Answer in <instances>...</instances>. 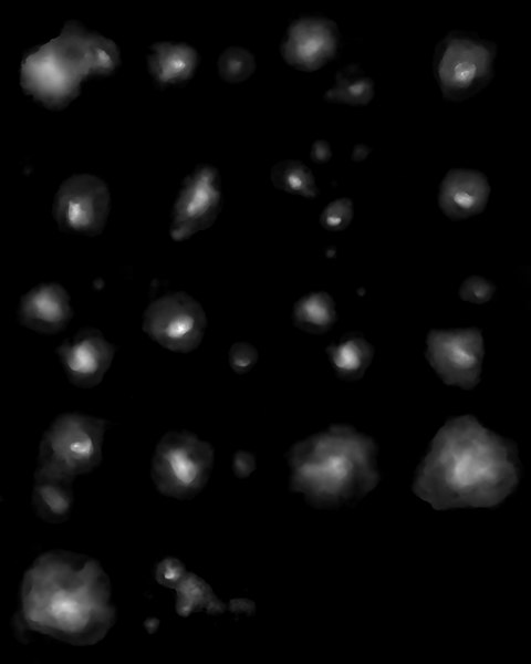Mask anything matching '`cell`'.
<instances>
[{"label": "cell", "mask_w": 531, "mask_h": 664, "mask_svg": "<svg viewBox=\"0 0 531 664\" xmlns=\"http://www.w3.org/2000/svg\"><path fill=\"white\" fill-rule=\"evenodd\" d=\"M520 477L512 444L467 416L439 429L416 469L413 491L436 510L493 508Z\"/></svg>", "instance_id": "obj_1"}, {"label": "cell", "mask_w": 531, "mask_h": 664, "mask_svg": "<svg viewBox=\"0 0 531 664\" xmlns=\"http://www.w3.org/2000/svg\"><path fill=\"white\" fill-rule=\"evenodd\" d=\"M376 446L345 426H333L298 443L289 457L291 486L319 507L360 498L378 483Z\"/></svg>", "instance_id": "obj_2"}, {"label": "cell", "mask_w": 531, "mask_h": 664, "mask_svg": "<svg viewBox=\"0 0 531 664\" xmlns=\"http://www.w3.org/2000/svg\"><path fill=\"white\" fill-rule=\"evenodd\" d=\"M497 45L476 33L455 30L436 45L433 72L442 96L450 102L465 101L493 77Z\"/></svg>", "instance_id": "obj_3"}, {"label": "cell", "mask_w": 531, "mask_h": 664, "mask_svg": "<svg viewBox=\"0 0 531 664\" xmlns=\"http://www.w3.org/2000/svg\"><path fill=\"white\" fill-rule=\"evenodd\" d=\"M143 331L166 350L188 353L201 343L207 318L201 304L186 292H171L152 301L143 315Z\"/></svg>", "instance_id": "obj_4"}, {"label": "cell", "mask_w": 531, "mask_h": 664, "mask_svg": "<svg viewBox=\"0 0 531 664\" xmlns=\"http://www.w3.org/2000/svg\"><path fill=\"white\" fill-rule=\"evenodd\" d=\"M110 211V193L106 185L90 175H76L65 180L53 201V218L63 231L100 235Z\"/></svg>", "instance_id": "obj_5"}, {"label": "cell", "mask_w": 531, "mask_h": 664, "mask_svg": "<svg viewBox=\"0 0 531 664\" xmlns=\"http://www.w3.org/2000/svg\"><path fill=\"white\" fill-rule=\"evenodd\" d=\"M221 204L218 172L208 165L195 168L183 181L171 211L169 234L176 241L190 238L216 220Z\"/></svg>", "instance_id": "obj_6"}, {"label": "cell", "mask_w": 531, "mask_h": 664, "mask_svg": "<svg viewBox=\"0 0 531 664\" xmlns=\"http://www.w3.org/2000/svg\"><path fill=\"white\" fill-rule=\"evenodd\" d=\"M105 423L102 419L69 413L60 415L45 432L41 443L44 461L85 466L101 454Z\"/></svg>", "instance_id": "obj_7"}, {"label": "cell", "mask_w": 531, "mask_h": 664, "mask_svg": "<svg viewBox=\"0 0 531 664\" xmlns=\"http://www.w3.org/2000/svg\"><path fill=\"white\" fill-rule=\"evenodd\" d=\"M339 42V29L333 20L324 15L303 14L289 24L280 49L290 66L312 72L335 56Z\"/></svg>", "instance_id": "obj_8"}, {"label": "cell", "mask_w": 531, "mask_h": 664, "mask_svg": "<svg viewBox=\"0 0 531 664\" xmlns=\"http://www.w3.org/2000/svg\"><path fill=\"white\" fill-rule=\"evenodd\" d=\"M55 353L69 382L91 388L102 382L111 367L115 347L100 330L84 328L65 339Z\"/></svg>", "instance_id": "obj_9"}, {"label": "cell", "mask_w": 531, "mask_h": 664, "mask_svg": "<svg viewBox=\"0 0 531 664\" xmlns=\"http://www.w3.org/2000/svg\"><path fill=\"white\" fill-rule=\"evenodd\" d=\"M429 352L433 366L447 382L467 386L472 384L482 353L479 333H435L429 340Z\"/></svg>", "instance_id": "obj_10"}, {"label": "cell", "mask_w": 531, "mask_h": 664, "mask_svg": "<svg viewBox=\"0 0 531 664\" xmlns=\"http://www.w3.org/2000/svg\"><path fill=\"white\" fill-rule=\"evenodd\" d=\"M73 317L71 298L56 282H44L31 288L19 301V323L41 334H56Z\"/></svg>", "instance_id": "obj_11"}, {"label": "cell", "mask_w": 531, "mask_h": 664, "mask_svg": "<svg viewBox=\"0 0 531 664\" xmlns=\"http://www.w3.org/2000/svg\"><path fill=\"white\" fill-rule=\"evenodd\" d=\"M212 458L211 447L186 432L166 434L158 444L155 466L160 474H175L181 490L206 474Z\"/></svg>", "instance_id": "obj_12"}, {"label": "cell", "mask_w": 531, "mask_h": 664, "mask_svg": "<svg viewBox=\"0 0 531 664\" xmlns=\"http://www.w3.org/2000/svg\"><path fill=\"white\" fill-rule=\"evenodd\" d=\"M438 205L451 219H465L480 214L490 195L488 177L475 169L452 168L438 189Z\"/></svg>", "instance_id": "obj_13"}, {"label": "cell", "mask_w": 531, "mask_h": 664, "mask_svg": "<svg viewBox=\"0 0 531 664\" xmlns=\"http://www.w3.org/2000/svg\"><path fill=\"white\" fill-rule=\"evenodd\" d=\"M197 64V51L186 43L158 42L150 46L147 55L149 74L160 86L188 81Z\"/></svg>", "instance_id": "obj_14"}, {"label": "cell", "mask_w": 531, "mask_h": 664, "mask_svg": "<svg viewBox=\"0 0 531 664\" xmlns=\"http://www.w3.org/2000/svg\"><path fill=\"white\" fill-rule=\"evenodd\" d=\"M335 373L343 380L360 378L373 357L372 345L358 334H346L327 349Z\"/></svg>", "instance_id": "obj_15"}, {"label": "cell", "mask_w": 531, "mask_h": 664, "mask_svg": "<svg viewBox=\"0 0 531 664\" xmlns=\"http://www.w3.org/2000/svg\"><path fill=\"white\" fill-rule=\"evenodd\" d=\"M374 96V81L357 64H348L334 76L332 86L325 92L324 100L330 103L363 106Z\"/></svg>", "instance_id": "obj_16"}, {"label": "cell", "mask_w": 531, "mask_h": 664, "mask_svg": "<svg viewBox=\"0 0 531 664\" xmlns=\"http://www.w3.org/2000/svg\"><path fill=\"white\" fill-rule=\"evenodd\" d=\"M294 324L310 333H324L336 320L334 301L325 292L309 293L294 304Z\"/></svg>", "instance_id": "obj_17"}, {"label": "cell", "mask_w": 531, "mask_h": 664, "mask_svg": "<svg viewBox=\"0 0 531 664\" xmlns=\"http://www.w3.org/2000/svg\"><path fill=\"white\" fill-rule=\"evenodd\" d=\"M271 180L278 189L305 198H314L319 193L312 170L299 160L277 163L271 169Z\"/></svg>", "instance_id": "obj_18"}, {"label": "cell", "mask_w": 531, "mask_h": 664, "mask_svg": "<svg viewBox=\"0 0 531 664\" xmlns=\"http://www.w3.org/2000/svg\"><path fill=\"white\" fill-rule=\"evenodd\" d=\"M219 76L228 83H239L247 80L256 70L253 54L240 46L227 48L219 56Z\"/></svg>", "instance_id": "obj_19"}, {"label": "cell", "mask_w": 531, "mask_h": 664, "mask_svg": "<svg viewBox=\"0 0 531 664\" xmlns=\"http://www.w3.org/2000/svg\"><path fill=\"white\" fill-rule=\"evenodd\" d=\"M353 218V203L350 198H339L331 201L322 211L320 222L331 231L345 229Z\"/></svg>", "instance_id": "obj_20"}, {"label": "cell", "mask_w": 531, "mask_h": 664, "mask_svg": "<svg viewBox=\"0 0 531 664\" xmlns=\"http://www.w3.org/2000/svg\"><path fill=\"white\" fill-rule=\"evenodd\" d=\"M229 365L237 374H246L252 370L258 361L257 349L244 341L236 342L228 353Z\"/></svg>", "instance_id": "obj_21"}, {"label": "cell", "mask_w": 531, "mask_h": 664, "mask_svg": "<svg viewBox=\"0 0 531 664\" xmlns=\"http://www.w3.org/2000/svg\"><path fill=\"white\" fill-rule=\"evenodd\" d=\"M492 292L493 287L485 279L478 277L467 279L460 289L461 298L475 303L487 301Z\"/></svg>", "instance_id": "obj_22"}, {"label": "cell", "mask_w": 531, "mask_h": 664, "mask_svg": "<svg viewBox=\"0 0 531 664\" xmlns=\"http://www.w3.org/2000/svg\"><path fill=\"white\" fill-rule=\"evenodd\" d=\"M310 155L313 162L323 164L332 156L330 144L323 139H317L312 144Z\"/></svg>", "instance_id": "obj_23"}, {"label": "cell", "mask_w": 531, "mask_h": 664, "mask_svg": "<svg viewBox=\"0 0 531 664\" xmlns=\"http://www.w3.org/2000/svg\"><path fill=\"white\" fill-rule=\"evenodd\" d=\"M369 152L371 148L368 146L363 144L356 145L352 152V159L355 162H361L367 157Z\"/></svg>", "instance_id": "obj_24"}]
</instances>
